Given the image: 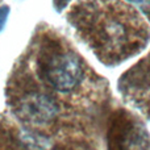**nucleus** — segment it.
<instances>
[{
	"instance_id": "1",
	"label": "nucleus",
	"mask_w": 150,
	"mask_h": 150,
	"mask_svg": "<svg viewBox=\"0 0 150 150\" xmlns=\"http://www.w3.org/2000/svg\"><path fill=\"white\" fill-rule=\"evenodd\" d=\"M41 76L57 91L67 92L79 84L83 75L79 57L66 50L50 49L38 59Z\"/></svg>"
},
{
	"instance_id": "2",
	"label": "nucleus",
	"mask_w": 150,
	"mask_h": 150,
	"mask_svg": "<svg viewBox=\"0 0 150 150\" xmlns=\"http://www.w3.org/2000/svg\"><path fill=\"white\" fill-rule=\"evenodd\" d=\"M16 116L28 124L41 125L52 121L58 115V104L50 96L42 92L25 93L15 103Z\"/></svg>"
},
{
	"instance_id": "3",
	"label": "nucleus",
	"mask_w": 150,
	"mask_h": 150,
	"mask_svg": "<svg viewBox=\"0 0 150 150\" xmlns=\"http://www.w3.org/2000/svg\"><path fill=\"white\" fill-rule=\"evenodd\" d=\"M128 1H130L132 4L137 5L138 8H141L142 12L149 13L150 15V0H128Z\"/></svg>"
},
{
	"instance_id": "4",
	"label": "nucleus",
	"mask_w": 150,
	"mask_h": 150,
	"mask_svg": "<svg viewBox=\"0 0 150 150\" xmlns=\"http://www.w3.org/2000/svg\"><path fill=\"white\" fill-rule=\"evenodd\" d=\"M8 12H9V8H8V7H1V8H0V30L3 29L5 21H7Z\"/></svg>"
}]
</instances>
